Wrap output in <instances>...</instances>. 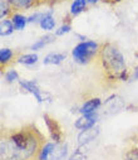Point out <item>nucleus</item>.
<instances>
[{
  "mask_svg": "<svg viewBox=\"0 0 138 160\" xmlns=\"http://www.w3.org/2000/svg\"><path fill=\"white\" fill-rule=\"evenodd\" d=\"M101 59L106 71L113 76H121L126 71V63L122 53L112 44H106L103 47Z\"/></svg>",
  "mask_w": 138,
  "mask_h": 160,
  "instance_id": "2",
  "label": "nucleus"
},
{
  "mask_svg": "<svg viewBox=\"0 0 138 160\" xmlns=\"http://www.w3.org/2000/svg\"><path fill=\"white\" fill-rule=\"evenodd\" d=\"M87 2H89V3H97V2H99V0H87Z\"/></svg>",
  "mask_w": 138,
  "mask_h": 160,
  "instance_id": "27",
  "label": "nucleus"
},
{
  "mask_svg": "<svg viewBox=\"0 0 138 160\" xmlns=\"http://www.w3.org/2000/svg\"><path fill=\"white\" fill-rule=\"evenodd\" d=\"M54 145L53 142H48V144H44V146L41 148L39 155H38V160H48L50 158V154L54 149Z\"/></svg>",
  "mask_w": 138,
  "mask_h": 160,
  "instance_id": "12",
  "label": "nucleus"
},
{
  "mask_svg": "<svg viewBox=\"0 0 138 160\" xmlns=\"http://www.w3.org/2000/svg\"><path fill=\"white\" fill-rule=\"evenodd\" d=\"M123 106H124L123 100L119 96H113V97H111L109 100L106 101V103H104V107H106L104 112L107 115H112L114 112H118Z\"/></svg>",
  "mask_w": 138,
  "mask_h": 160,
  "instance_id": "5",
  "label": "nucleus"
},
{
  "mask_svg": "<svg viewBox=\"0 0 138 160\" xmlns=\"http://www.w3.org/2000/svg\"><path fill=\"white\" fill-rule=\"evenodd\" d=\"M67 156V145L64 144H55L54 149L50 154V159L52 160H64Z\"/></svg>",
  "mask_w": 138,
  "mask_h": 160,
  "instance_id": "10",
  "label": "nucleus"
},
{
  "mask_svg": "<svg viewBox=\"0 0 138 160\" xmlns=\"http://www.w3.org/2000/svg\"><path fill=\"white\" fill-rule=\"evenodd\" d=\"M98 134H99V130L97 128H90L88 130H83L78 135V142H79V145H87L92 140H94Z\"/></svg>",
  "mask_w": 138,
  "mask_h": 160,
  "instance_id": "8",
  "label": "nucleus"
},
{
  "mask_svg": "<svg viewBox=\"0 0 138 160\" xmlns=\"http://www.w3.org/2000/svg\"><path fill=\"white\" fill-rule=\"evenodd\" d=\"M96 121L97 120H96V115L94 113L93 115H83L80 118H78L75 121L74 126L83 131V130H88L90 128H94Z\"/></svg>",
  "mask_w": 138,
  "mask_h": 160,
  "instance_id": "6",
  "label": "nucleus"
},
{
  "mask_svg": "<svg viewBox=\"0 0 138 160\" xmlns=\"http://www.w3.org/2000/svg\"><path fill=\"white\" fill-rule=\"evenodd\" d=\"M88 150H87V145H80L69 158V160H85L88 158Z\"/></svg>",
  "mask_w": 138,
  "mask_h": 160,
  "instance_id": "13",
  "label": "nucleus"
},
{
  "mask_svg": "<svg viewBox=\"0 0 138 160\" xmlns=\"http://www.w3.org/2000/svg\"><path fill=\"white\" fill-rule=\"evenodd\" d=\"M9 2L14 5V7H17V8H28V7H30L31 5V3H33V0H9Z\"/></svg>",
  "mask_w": 138,
  "mask_h": 160,
  "instance_id": "21",
  "label": "nucleus"
},
{
  "mask_svg": "<svg viewBox=\"0 0 138 160\" xmlns=\"http://www.w3.org/2000/svg\"><path fill=\"white\" fill-rule=\"evenodd\" d=\"M133 78H134V79H138V69H137V71H136V73L133 74Z\"/></svg>",
  "mask_w": 138,
  "mask_h": 160,
  "instance_id": "26",
  "label": "nucleus"
},
{
  "mask_svg": "<svg viewBox=\"0 0 138 160\" xmlns=\"http://www.w3.org/2000/svg\"><path fill=\"white\" fill-rule=\"evenodd\" d=\"M13 23L9 22V20H3L2 24H0V35L2 37H5V35H9L13 33Z\"/></svg>",
  "mask_w": 138,
  "mask_h": 160,
  "instance_id": "15",
  "label": "nucleus"
},
{
  "mask_svg": "<svg viewBox=\"0 0 138 160\" xmlns=\"http://www.w3.org/2000/svg\"><path fill=\"white\" fill-rule=\"evenodd\" d=\"M97 52H98V44L96 42L87 41V42H82L78 46H75L72 54L75 62L80 64H85L92 61V58L96 56Z\"/></svg>",
  "mask_w": 138,
  "mask_h": 160,
  "instance_id": "3",
  "label": "nucleus"
},
{
  "mask_svg": "<svg viewBox=\"0 0 138 160\" xmlns=\"http://www.w3.org/2000/svg\"><path fill=\"white\" fill-rule=\"evenodd\" d=\"M65 59V54L63 53H50L44 58V64H59Z\"/></svg>",
  "mask_w": 138,
  "mask_h": 160,
  "instance_id": "11",
  "label": "nucleus"
},
{
  "mask_svg": "<svg viewBox=\"0 0 138 160\" xmlns=\"http://www.w3.org/2000/svg\"><path fill=\"white\" fill-rule=\"evenodd\" d=\"M44 120H45V122H47V126H48V129H49V132H50V135H52V139H53L57 144L62 142L63 132H62V130H60V126L57 124V121H55V120H53V118H50L48 115H44Z\"/></svg>",
  "mask_w": 138,
  "mask_h": 160,
  "instance_id": "4",
  "label": "nucleus"
},
{
  "mask_svg": "<svg viewBox=\"0 0 138 160\" xmlns=\"http://www.w3.org/2000/svg\"><path fill=\"white\" fill-rule=\"evenodd\" d=\"M13 24H14L15 29L23 30L24 27H25V24H26V18H24V17L20 15V14H15V15L13 17Z\"/></svg>",
  "mask_w": 138,
  "mask_h": 160,
  "instance_id": "18",
  "label": "nucleus"
},
{
  "mask_svg": "<svg viewBox=\"0 0 138 160\" xmlns=\"http://www.w3.org/2000/svg\"><path fill=\"white\" fill-rule=\"evenodd\" d=\"M68 32H70V25H62V27L55 32V34H57V35H63V34H65V33H68Z\"/></svg>",
  "mask_w": 138,
  "mask_h": 160,
  "instance_id": "24",
  "label": "nucleus"
},
{
  "mask_svg": "<svg viewBox=\"0 0 138 160\" xmlns=\"http://www.w3.org/2000/svg\"><path fill=\"white\" fill-rule=\"evenodd\" d=\"M85 3H87V0H74V3L72 4V8H70V13H72L73 15L79 14L80 12L84 10Z\"/></svg>",
  "mask_w": 138,
  "mask_h": 160,
  "instance_id": "16",
  "label": "nucleus"
},
{
  "mask_svg": "<svg viewBox=\"0 0 138 160\" xmlns=\"http://www.w3.org/2000/svg\"><path fill=\"white\" fill-rule=\"evenodd\" d=\"M44 146V138L35 128H23L2 136L0 160H34Z\"/></svg>",
  "mask_w": 138,
  "mask_h": 160,
  "instance_id": "1",
  "label": "nucleus"
},
{
  "mask_svg": "<svg viewBox=\"0 0 138 160\" xmlns=\"http://www.w3.org/2000/svg\"><path fill=\"white\" fill-rule=\"evenodd\" d=\"M8 5H7V3L5 2H3L2 0V13H0V17L2 18H4V17H7V14H8Z\"/></svg>",
  "mask_w": 138,
  "mask_h": 160,
  "instance_id": "25",
  "label": "nucleus"
},
{
  "mask_svg": "<svg viewBox=\"0 0 138 160\" xmlns=\"http://www.w3.org/2000/svg\"><path fill=\"white\" fill-rule=\"evenodd\" d=\"M13 57V52L8 48H2L0 51V62L2 63H8Z\"/></svg>",
  "mask_w": 138,
  "mask_h": 160,
  "instance_id": "20",
  "label": "nucleus"
},
{
  "mask_svg": "<svg viewBox=\"0 0 138 160\" xmlns=\"http://www.w3.org/2000/svg\"><path fill=\"white\" fill-rule=\"evenodd\" d=\"M55 25V22L53 19V17L50 14H47V15H43L41 19H40V27L44 29V30H52Z\"/></svg>",
  "mask_w": 138,
  "mask_h": 160,
  "instance_id": "14",
  "label": "nucleus"
},
{
  "mask_svg": "<svg viewBox=\"0 0 138 160\" xmlns=\"http://www.w3.org/2000/svg\"><path fill=\"white\" fill-rule=\"evenodd\" d=\"M101 106V100L99 98H90L84 105L80 107V112L83 115H93Z\"/></svg>",
  "mask_w": 138,
  "mask_h": 160,
  "instance_id": "9",
  "label": "nucleus"
},
{
  "mask_svg": "<svg viewBox=\"0 0 138 160\" xmlns=\"http://www.w3.org/2000/svg\"><path fill=\"white\" fill-rule=\"evenodd\" d=\"M126 160H138V150H131L126 155Z\"/></svg>",
  "mask_w": 138,
  "mask_h": 160,
  "instance_id": "23",
  "label": "nucleus"
},
{
  "mask_svg": "<svg viewBox=\"0 0 138 160\" xmlns=\"http://www.w3.org/2000/svg\"><path fill=\"white\" fill-rule=\"evenodd\" d=\"M20 86L24 90H26L28 92H30L38 100V102H43L44 101V96H43L41 91L39 90V87L36 86L35 82H33V81H23V79H21V81H20Z\"/></svg>",
  "mask_w": 138,
  "mask_h": 160,
  "instance_id": "7",
  "label": "nucleus"
},
{
  "mask_svg": "<svg viewBox=\"0 0 138 160\" xmlns=\"http://www.w3.org/2000/svg\"><path fill=\"white\" fill-rule=\"evenodd\" d=\"M53 41H54V37H52V35H45V37H43L41 39H39L36 43L33 44L31 49H33V51H34V49H40L41 47L47 46L48 43H50V42H53Z\"/></svg>",
  "mask_w": 138,
  "mask_h": 160,
  "instance_id": "17",
  "label": "nucleus"
},
{
  "mask_svg": "<svg viewBox=\"0 0 138 160\" xmlns=\"http://www.w3.org/2000/svg\"><path fill=\"white\" fill-rule=\"evenodd\" d=\"M36 61H38V56H36V54H24V56H21V57L18 59L19 63L28 64V66H31V64L36 63Z\"/></svg>",
  "mask_w": 138,
  "mask_h": 160,
  "instance_id": "19",
  "label": "nucleus"
},
{
  "mask_svg": "<svg viewBox=\"0 0 138 160\" xmlns=\"http://www.w3.org/2000/svg\"><path fill=\"white\" fill-rule=\"evenodd\" d=\"M5 78H7V81H8V82H13V81H17V79H18V73H17L14 69H12V71L7 72V74H5Z\"/></svg>",
  "mask_w": 138,
  "mask_h": 160,
  "instance_id": "22",
  "label": "nucleus"
},
{
  "mask_svg": "<svg viewBox=\"0 0 138 160\" xmlns=\"http://www.w3.org/2000/svg\"><path fill=\"white\" fill-rule=\"evenodd\" d=\"M34 160H35V159H34Z\"/></svg>",
  "mask_w": 138,
  "mask_h": 160,
  "instance_id": "28",
  "label": "nucleus"
}]
</instances>
